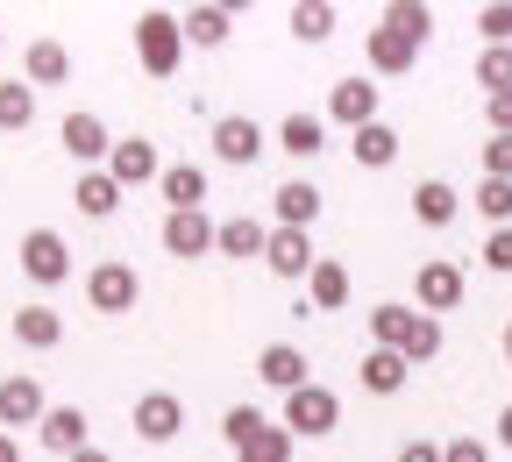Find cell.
I'll return each instance as SVG.
<instances>
[{
	"mask_svg": "<svg viewBox=\"0 0 512 462\" xmlns=\"http://www.w3.org/2000/svg\"><path fill=\"white\" fill-rule=\"evenodd\" d=\"M505 370H512V320H505Z\"/></svg>",
	"mask_w": 512,
	"mask_h": 462,
	"instance_id": "cell-46",
	"label": "cell"
},
{
	"mask_svg": "<svg viewBox=\"0 0 512 462\" xmlns=\"http://www.w3.org/2000/svg\"><path fill=\"white\" fill-rule=\"evenodd\" d=\"M264 150H271V136H264L249 114H221V121H214V157H221V164H256Z\"/></svg>",
	"mask_w": 512,
	"mask_h": 462,
	"instance_id": "cell-10",
	"label": "cell"
},
{
	"mask_svg": "<svg viewBox=\"0 0 512 462\" xmlns=\"http://www.w3.org/2000/svg\"><path fill=\"white\" fill-rule=\"evenodd\" d=\"M399 462H441V448H434V441H406Z\"/></svg>",
	"mask_w": 512,
	"mask_h": 462,
	"instance_id": "cell-42",
	"label": "cell"
},
{
	"mask_svg": "<svg viewBox=\"0 0 512 462\" xmlns=\"http://www.w3.org/2000/svg\"><path fill=\"white\" fill-rule=\"evenodd\" d=\"M72 462H114V455H107V448H79Z\"/></svg>",
	"mask_w": 512,
	"mask_h": 462,
	"instance_id": "cell-45",
	"label": "cell"
},
{
	"mask_svg": "<svg viewBox=\"0 0 512 462\" xmlns=\"http://www.w3.org/2000/svg\"><path fill=\"white\" fill-rule=\"evenodd\" d=\"M22 79L29 86H64V79H72V50H64V43H29V57H22Z\"/></svg>",
	"mask_w": 512,
	"mask_h": 462,
	"instance_id": "cell-23",
	"label": "cell"
},
{
	"mask_svg": "<svg viewBox=\"0 0 512 462\" xmlns=\"http://www.w3.org/2000/svg\"><path fill=\"white\" fill-rule=\"evenodd\" d=\"M278 427L320 441V434H335V427H342V399H335L328 384H306V391H292V399H285V420H278Z\"/></svg>",
	"mask_w": 512,
	"mask_h": 462,
	"instance_id": "cell-5",
	"label": "cell"
},
{
	"mask_svg": "<svg viewBox=\"0 0 512 462\" xmlns=\"http://www.w3.org/2000/svg\"><path fill=\"white\" fill-rule=\"evenodd\" d=\"M36 434H43V448H57L64 462H72L79 448H93V441H86V413H79V406H50Z\"/></svg>",
	"mask_w": 512,
	"mask_h": 462,
	"instance_id": "cell-19",
	"label": "cell"
},
{
	"mask_svg": "<svg viewBox=\"0 0 512 462\" xmlns=\"http://www.w3.org/2000/svg\"><path fill=\"white\" fill-rule=\"evenodd\" d=\"M306 306H313V313H342V306H349V271H342L335 256H320V263H313V278H306Z\"/></svg>",
	"mask_w": 512,
	"mask_h": 462,
	"instance_id": "cell-21",
	"label": "cell"
},
{
	"mask_svg": "<svg viewBox=\"0 0 512 462\" xmlns=\"http://www.w3.org/2000/svg\"><path fill=\"white\" fill-rule=\"evenodd\" d=\"M0 43H8V36H0Z\"/></svg>",
	"mask_w": 512,
	"mask_h": 462,
	"instance_id": "cell-47",
	"label": "cell"
},
{
	"mask_svg": "<svg viewBox=\"0 0 512 462\" xmlns=\"http://www.w3.org/2000/svg\"><path fill=\"white\" fill-rule=\"evenodd\" d=\"M136 57H143L150 79H171L178 57H185V22L164 15V8H143V15H136Z\"/></svg>",
	"mask_w": 512,
	"mask_h": 462,
	"instance_id": "cell-2",
	"label": "cell"
},
{
	"mask_svg": "<svg viewBox=\"0 0 512 462\" xmlns=\"http://www.w3.org/2000/svg\"><path fill=\"white\" fill-rule=\"evenodd\" d=\"M406 377H413V363H406L399 349H370V356H363V391H377V399L406 391Z\"/></svg>",
	"mask_w": 512,
	"mask_h": 462,
	"instance_id": "cell-25",
	"label": "cell"
},
{
	"mask_svg": "<svg viewBox=\"0 0 512 462\" xmlns=\"http://www.w3.org/2000/svg\"><path fill=\"white\" fill-rule=\"evenodd\" d=\"M256 377H264L271 391H285V399L313 384V377H306V349H292V342H271L264 356H256Z\"/></svg>",
	"mask_w": 512,
	"mask_h": 462,
	"instance_id": "cell-15",
	"label": "cell"
},
{
	"mask_svg": "<svg viewBox=\"0 0 512 462\" xmlns=\"http://www.w3.org/2000/svg\"><path fill=\"white\" fill-rule=\"evenodd\" d=\"M477 263H484V271H498V278H512V228H491L484 249H477Z\"/></svg>",
	"mask_w": 512,
	"mask_h": 462,
	"instance_id": "cell-38",
	"label": "cell"
},
{
	"mask_svg": "<svg viewBox=\"0 0 512 462\" xmlns=\"http://www.w3.org/2000/svg\"><path fill=\"white\" fill-rule=\"evenodd\" d=\"M57 143L72 150L79 171H107V157H114V136H107V121H100V114H64Z\"/></svg>",
	"mask_w": 512,
	"mask_h": 462,
	"instance_id": "cell-6",
	"label": "cell"
},
{
	"mask_svg": "<svg viewBox=\"0 0 512 462\" xmlns=\"http://www.w3.org/2000/svg\"><path fill=\"white\" fill-rule=\"evenodd\" d=\"M271 214H278V228H306V235H313V221H320V192H313L306 178H285V185L271 192Z\"/></svg>",
	"mask_w": 512,
	"mask_h": 462,
	"instance_id": "cell-16",
	"label": "cell"
},
{
	"mask_svg": "<svg viewBox=\"0 0 512 462\" xmlns=\"http://www.w3.org/2000/svg\"><path fill=\"white\" fill-rule=\"evenodd\" d=\"M157 192L171 200V214H200V207H207V171H200V164H164Z\"/></svg>",
	"mask_w": 512,
	"mask_h": 462,
	"instance_id": "cell-17",
	"label": "cell"
},
{
	"mask_svg": "<svg viewBox=\"0 0 512 462\" xmlns=\"http://www.w3.org/2000/svg\"><path fill=\"white\" fill-rule=\"evenodd\" d=\"M498 448H512V406L498 413Z\"/></svg>",
	"mask_w": 512,
	"mask_h": 462,
	"instance_id": "cell-43",
	"label": "cell"
},
{
	"mask_svg": "<svg viewBox=\"0 0 512 462\" xmlns=\"http://www.w3.org/2000/svg\"><path fill=\"white\" fill-rule=\"evenodd\" d=\"M178 427H185V406H178V391H143L136 399V434L143 441H178Z\"/></svg>",
	"mask_w": 512,
	"mask_h": 462,
	"instance_id": "cell-14",
	"label": "cell"
},
{
	"mask_svg": "<svg viewBox=\"0 0 512 462\" xmlns=\"http://www.w3.org/2000/svg\"><path fill=\"white\" fill-rule=\"evenodd\" d=\"M107 178H114L121 192H136V185H157V178H164V157H157V143H150V136H121V143H114V157H107Z\"/></svg>",
	"mask_w": 512,
	"mask_h": 462,
	"instance_id": "cell-7",
	"label": "cell"
},
{
	"mask_svg": "<svg viewBox=\"0 0 512 462\" xmlns=\"http://www.w3.org/2000/svg\"><path fill=\"white\" fill-rule=\"evenodd\" d=\"M349 150H356L363 171H384V164H399V128H392V121H370V128H356V136H349Z\"/></svg>",
	"mask_w": 512,
	"mask_h": 462,
	"instance_id": "cell-22",
	"label": "cell"
},
{
	"mask_svg": "<svg viewBox=\"0 0 512 462\" xmlns=\"http://www.w3.org/2000/svg\"><path fill=\"white\" fill-rule=\"evenodd\" d=\"M72 200H79L86 221H107V214L121 207V185H114L107 171H79V192H72Z\"/></svg>",
	"mask_w": 512,
	"mask_h": 462,
	"instance_id": "cell-27",
	"label": "cell"
},
{
	"mask_svg": "<svg viewBox=\"0 0 512 462\" xmlns=\"http://www.w3.org/2000/svg\"><path fill=\"white\" fill-rule=\"evenodd\" d=\"M477 214L498 221V228H512V185H505V178H484V185H477Z\"/></svg>",
	"mask_w": 512,
	"mask_h": 462,
	"instance_id": "cell-34",
	"label": "cell"
},
{
	"mask_svg": "<svg viewBox=\"0 0 512 462\" xmlns=\"http://www.w3.org/2000/svg\"><path fill=\"white\" fill-rule=\"evenodd\" d=\"M328 121H342L349 136H356V128H370V121H377V86H370V79H335V86H328Z\"/></svg>",
	"mask_w": 512,
	"mask_h": 462,
	"instance_id": "cell-12",
	"label": "cell"
},
{
	"mask_svg": "<svg viewBox=\"0 0 512 462\" xmlns=\"http://www.w3.org/2000/svg\"><path fill=\"white\" fill-rule=\"evenodd\" d=\"M292 427H264V434H249L242 448H235V462H292Z\"/></svg>",
	"mask_w": 512,
	"mask_h": 462,
	"instance_id": "cell-32",
	"label": "cell"
},
{
	"mask_svg": "<svg viewBox=\"0 0 512 462\" xmlns=\"http://www.w3.org/2000/svg\"><path fill=\"white\" fill-rule=\"evenodd\" d=\"M313 235L306 228H271V249H264V271L271 278H285V285H306L313 278Z\"/></svg>",
	"mask_w": 512,
	"mask_h": 462,
	"instance_id": "cell-8",
	"label": "cell"
},
{
	"mask_svg": "<svg viewBox=\"0 0 512 462\" xmlns=\"http://www.w3.org/2000/svg\"><path fill=\"white\" fill-rule=\"evenodd\" d=\"M0 462H22V448H15V434H0Z\"/></svg>",
	"mask_w": 512,
	"mask_h": 462,
	"instance_id": "cell-44",
	"label": "cell"
},
{
	"mask_svg": "<svg viewBox=\"0 0 512 462\" xmlns=\"http://www.w3.org/2000/svg\"><path fill=\"white\" fill-rule=\"evenodd\" d=\"M484 121L491 136H512V93H484Z\"/></svg>",
	"mask_w": 512,
	"mask_h": 462,
	"instance_id": "cell-41",
	"label": "cell"
},
{
	"mask_svg": "<svg viewBox=\"0 0 512 462\" xmlns=\"http://www.w3.org/2000/svg\"><path fill=\"white\" fill-rule=\"evenodd\" d=\"M221 256H264L271 249V228L264 221H249V214H235V221H221V242H214Z\"/></svg>",
	"mask_w": 512,
	"mask_h": 462,
	"instance_id": "cell-28",
	"label": "cell"
},
{
	"mask_svg": "<svg viewBox=\"0 0 512 462\" xmlns=\"http://www.w3.org/2000/svg\"><path fill=\"white\" fill-rule=\"evenodd\" d=\"M285 29H292L299 43H328V36H335V8H328V0H299V8L285 15Z\"/></svg>",
	"mask_w": 512,
	"mask_h": 462,
	"instance_id": "cell-31",
	"label": "cell"
},
{
	"mask_svg": "<svg viewBox=\"0 0 512 462\" xmlns=\"http://www.w3.org/2000/svg\"><path fill=\"white\" fill-rule=\"evenodd\" d=\"M178 22H185V43H200V50H221L228 29H235L228 8H192V15H178Z\"/></svg>",
	"mask_w": 512,
	"mask_h": 462,
	"instance_id": "cell-30",
	"label": "cell"
},
{
	"mask_svg": "<svg viewBox=\"0 0 512 462\" xmlns=\"http://www.w3.org/2000/svg\"><path fill=\"white\" fill-rule=\"evenodd\" d=\"M15 342L22 349H57L64 342V313L57 306H22L15 313Z\"/></svg>",
	"mask_w": 512,
	"mask_h": 462,
	"instance_id": "cell-26",
	"label": "cell"
},
{
	"mask_svg": "<svg viewBox=\"0 0 512 462\" xmlns=\"http://www.w3.org/2000/svg\"><path fill=\"white\" fill-rule=\"evenodd\" d=\"M50 399H43V384L36 377H0V434L8 427H43Z\"/></svg>",
	"mask_w": 512,
	"mask_h": 462,
	"instance_id": "cell-11",
	"label": "cell"
},
{
	"mask_svg": "<svg viewBox=\"0 0 512 462\" xmlns=\"http://www.w3.org/2000/svg\"><path fill=\"white\" fill-rule=\"evenodd\" d=\"M29 121H36V86H29V79H0V128L22 136Z\"/></svg>",
	"mask_w": 512,
	"mask_h": 462,
	"instance_id": "cell-29",
	"label": "cell"
},
{
	"mask_svg": "<svg viewBox=\"0 0 512 462\" xmlns=\"http://www.w3.org/2000/svg\"><path fill=\"white\" fill-rule=\"evenodd\" d=\"M477 86H484V93H512V43L477 57Z\"/></svg>",
	"mask_w": 512,
	"mask_h": 462,
	"instance_id": "cell-35",
	"label": "cell"
},
{
	"mask_svg": "<svg viewBox=\"0 0 512 462\" xmlns=\"http://www.w3.org/2000/svg\"><path fill=\"white\" fill-rule=\"evenodd\" d=\"M484 178H505L512 185V136H491L484 143Z\"/></svg>",
	"mask_w": 512,
	"mask_h": 462,
	"instance_id": "cell-39",
	"label": "cell"
},
{
	"mask_svg": "<svg viewBox=\"0 0 512 462\" xmlns=\"http://www.w3.org/2000/svg\"><path fill=\"white\" fill-rule=\"evenodd\" d=\"M370 349H399L413 370L441 356V320L434 313H413V306H370Z\"/></svg>",
	"mask_w": 512,
	"mask_h": 462,
	"instance_id": "cell-1",
	"label": "cell"
},
{
	"mask_svg": "<svg viewBox=\"0 0 512 462\" xmlns=\"http://www.w3.org/2000/svg\"><path fill=\"white\" fill-rule=\"evenodd\" d=\"M413 292H420V313H456L463 306V292H470V278H463V263H448V256H427L420 271H413Z\"/></svg>",
	"mask_w": 512,
	"mask_h": 462,
	"instance_id": "cell-4",
	"label": "cell"
},
{
	"mask_svg": "<svg viewBox=\"0 0 512 462\" xmlns=\"http://www.w3.org/2000/svg\"><path fill=\"white\" fill-rule=\"evenodd\" d=\"M363 57H370V72H384V79H399V72H413V57H420V43H406L399 29H370Z\"/></svg>",
	"mask_w": 512,
	"mask_h": 462,
	"instance_id": "cell-20",
	"label": "cell"
},
{
	"mask_svg": "<svg viewBox=\"0 0 512 462\" xmlns=\"http://www.w3.org/2000/svg\"><path fill=\"white\" fill-rule=\"evenodd\" d=\"M278 150L299 157V164H313L320 150H328V121H320V114H285L278 121Z\"/></svg>",
	"mask_w": 512,
	"mask_h": 462,
	"instance_id": "cell-18",
	"label": "cell"
},
{
	"mask_svg": "<svg viewBox=\"0 0 512 462\" xmlns=\"http://www.w3.org/2000/svg\"><path fill=\"white\" fill-rule=\"evenodd\" d=\"M264 427H271V420L256 413V406H228V413H221V434H228V448H242L249 434H264Z\"/></svg>",
	"mask_w": 512,
	"mask_h": 462,
	"instance_id": "cell-37",
	"label": "cell"
},
{
	"mask_svg": "<svg viewBox=\"0 0 512 462\" xmlns=\"http://www.w3.org/2000/svg\"><path fill=\"white\" fill-rule=\"evenodd\" d=\"M463 214V200H456V185L448 178H427V185H413V221H427V228H448Z\"/></svg>",
	"mask_w": 512,
	"mask_h": 462,
	"instance_id": "cell-24",
	"label": "cell"
},
{
	"mask_svg": "<svg viewBox=\"0 0 512 462\" xmlns=\"http://www.w3.org/2000/svg\"><path fill=\"white\" fill-rule=\"evenodd\" d=\"M384 29H399L406 43H427L434 36V8H420V0H392V8H384Z\"/></svg>",
	"mask_w": 512,
	"mask_h": 462,
	"instance_id": "cell-33",
	"label": "cell"
},
{
	"mask_svg": "<svg viewBox=\"0 0 512 462\" xmlns=\"http://www.w3.org/2000/svg\"><path fill=\"white\" fill-rule=\"evenodd\" d=\"M22 271H29L36 285H64V278H72V249H64L57 228H29V235H22Z\"/></svg>",
	"mask_w": 512,
	"mask_h": 462,
	"instance_id": "cell-9",
	"label": "cell"
},
{
	"mask_svg": "<svg viewBox=\"0 0 512 462\" xmlns=\"http://www.w3.org/2000/svg\"><path fill=\"white\" fill-rule=\"evenodd\" d=\"M441 462H491V448L477 434H456V441H441Z\"/></svg>",
	"mask_w": 512,
	"mask_h": 462,
	"instance_id": "cell-40",
	"label": "cell"
},
{
	"mask_svg": "<svg viewBox=\"0 0 512 462\" xmlns=\"http://www.w3.org/2000/svg\"><path fill=\"white\" fill-rule=\"evenodd\" d=\"M136 299H143L136 263L107 256V263H93V271H86V306H93V313H136Z\"/></svg>",
	"mask_w": 512,
	"mask_h": 462,
	"instance_id": "cell-3",
	"label": "cell"
},
{
	"mask_svg": "<svg viewBox=\"0 0 512 462\" xmlns=\"http://www.w3.org/2000/svg\"><path fill=\"white\" fill-rule=\"evenodd\" d=\"M477 29H484V50H505V43H512V0L477 8Z\"/></svg>",
	"mask_w": 512,
	"mask_h": 462,
	"instance_id": "cell-36",
	"label": "cell"
},
{
	"mask_svg": "<svg viewBox=\"0 0 512 462\" xmlns=\"http://www.w3.org/2000/svg\"><path fill=\"white\" fill-rule=\"evenodd\" d=\"M214 242H221V221H207V207H200V214H164V249H171V256L192 263V256H207Z\"/></svg>",
	"mask_w": 512,
	"mask_h": 462,
	"instance_id": "cell-13",
	"label": "cell"
}]
</instances>
